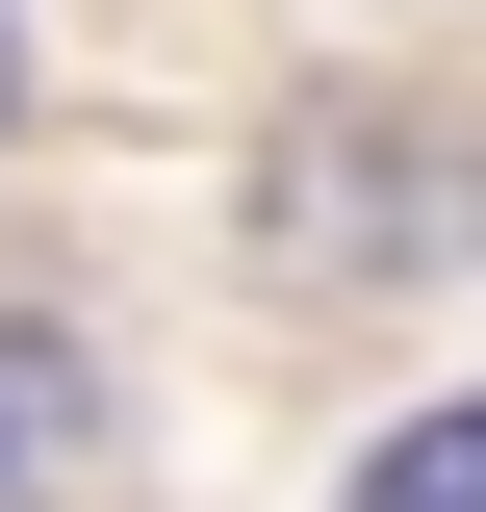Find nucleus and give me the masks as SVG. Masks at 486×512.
I'll use <instances>...</instances> for the list:
<instances>
[{
  "instance_id": "obj_2",
  "label": "nucleus",
  "mask_w": 486,
  "mask_h": 512,
  "mask_svg": "<svg viewBox=\"0 0 486 512\" xmlns=\"http://www.w3.org/2000/svg\"><path fill=\"white\" fill-rule=\"evenodd\" d=\"M359 512H486V384H461V410H410V436L359 461Z\"/></svg>"
},
{
  "instance_id": "obj_1",
  "label": "nucleus",
  "mask_w": 486,
  "mask_h": 512,
  "mask_svg": "<svg viewBox=\"0 0 486 512\" xmlns=\"http://www.w3.org/2000/svg\"><path fill=\"white\" fill-rule=\"evenodd\" d=\"M77 461H103V359L77 333H0V512H52Z\"/></svg>"
}]
</instances>
